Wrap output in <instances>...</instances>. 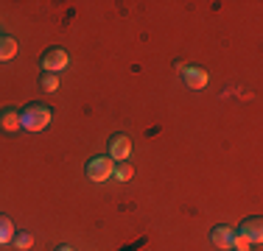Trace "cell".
Instances as JSON below:
<instances>
[{
	"label": "cell",
	"instance_id": "cell-6",
	"mask_svg": "<svg viewBox=\"0 0 263 251\" xmlns=\"http://www.w3.org/2000/svg\"><path fill=\"white\" fill-rule=\"evenodd\" d=\"M235 235H241V237H247L249 243H260L263 240V221L258 215H252V218H243L241 226L235 229Z\"/></svg>",
	"mask_w": 263,
	"mask_h": 251
},
{
	"label": "cell",
	"instance_id": "cell-15",
	"mask_svg": "<svg viewBox=\"0 0 263 251\" xmlns=\"http://www.w3.org/2000/svg\"><path fill=\"white\" fill-rule=\"evenodd\" d=\"M56 251H73L70 246H65V243H62V246H56Z\"/></svg>",
	"mask_w": 263,
	"mask_h": 251
},
{
	"label": "cell",
	"instance_id": "cell-11",
	"mask_svg": "<svg viewBox=\"0 0 263 251\" xmlns=\"http://www.w3.org/2000/svg\"><path fill=\"white\" fill-rule=\"evenodd\" d=\"M40 90L42 92H56L59 90V75L56 73H42L40 75Z\"/></svg>",
	"mask_w": 263,
	"mask_h": 251
},
{
	"label": "cell",
	"instance_id": "cell-13",
	"mask_svg": "<svg viewBox=\"0 0 263 251\" xmlns=\"http://www.w3.org/2000/svg\"><path fill=\"white\" fill-rule=\"evenodd\" d=\"M112 176H115L118 181H129L132 176H135V168H132L129 162H115V171H112Z\"/></svg>",
	"mask_w": 263,
	"mask_h": 251
},
{
	"label": "cell",
	"instance_id": "cell-14",
	"mask_svg": "<svg viewBox=\"0 0 263 251\" xmlns=\"http://www.w3.org/2000/svg\"><path fill=\"white\" fill-rule=\"evenodd\" d=\"M230 251H252V243H249L247 237L235 235V237H233V246H230Z\"/></svg>",
	"mask_w": 263,
	"mask_h": 251
},
{
	"label": "cell",
	"instance_id": "cell-7",
	"mask_svg": "<svg viewBox=\"0 0 263 251\" xmlns=\"http://www.w3.org/2000/svg\"><path fill=\"white\" fill-rule=\"evenodd\" d=\"M233 237H235V229H233V226L218 223V226H213V229H210V246L230 251V246H233Z\"/></svg>",
	"mask_w": 263,
	"mask_h": 251
},
{
	"label": "cell",
	"instance_id": "cell-2",
	"mask_svg": "<svg viewBox=\"0 0 263 251\" xmlns=\"http://www.w3.org/2000/svg\"><path fill=\"white\" fill-rule=\"evenodd\" d=\"M67 65H70V53H67V48H62V45L45 48V53L40 56L42 73H56V75H59Z\"/></svg>",
	"mask_w": 263,
	"mask_h": 251
},
{
	"label": "cell",
	"instance_id": "cell-5",
	"mask_svg": "<svg viewBox=\"0 0 263 251\" xmlns=\"http://www.w3.org/2000/svg\"><path fill=\"white\" fill-rule=\"evenodd\" d=\"M182 81H185V87H191V90H204L208 81H210V75L202 65H185L182 67Z\"/></svg>",
	"mask_w": 263,
	"mask_h": 251
},
{
	"label": "cell",
	"instance_id": "cell-8",
	"mask_svg": "<svg viewBox=\"0 0 263 251\" xmlns=\"http://www.w3.org/2000/svg\"><path fill=\"white\" fill-rule=\"evenodd\" d=\"M0 131L3 134H17L20 131V109H14V106L0 109Z\"/></svg>",
	"mask_w": 263,
	"mask_h": 251
},
{
	"label": "cell",
	"instance_id": "cell-10",
	"mask_svg": "<svg viewBox=\"0 0 263 251\" xmlns=\"http://www.w3.org/2000/svg\"><path fill=\"white\" fill-rule=\"evenodd\" d=\"M14 235H17V229H14V223H11V218L0 215V246H9V243L14 240Z\"/></svg>",
	"mask_w": 263,
	"mask_h": 251
},
{
	"label": "cell",
	"instance_id": "cell-4",
	"mask_svg": "<svg viewBox=\"0 0 263 251\" xmlns=\"http://www.w3.org/2000/svg\"><path fill=\"white\" fill-rule=\"evenodd\" d=\"M129 154H132V137L123 134V131L112 134L109 137V154H106V156H109L112 162H126Z\"/></svg>",
	"mask_w": 263,
	"mask_h": 251
},
{
	"label": "cell",
	"instance_id": "cell-1",
	"mask_svg": "<svg viewBox=\"0 0 263 251\" xmlns=\"http://www.w3.org/2000/svg\"><path fill=\"white\" fill-rule=\"evenodd\" d=\"M53 120V109L45 103H28L20 109V129L26 131H42Z\"/></svg>",
	"mask_w": 263,
	"mask_h": 251
},
{
	"label": "cell",
	"instance_id": "cell-9",
	"mask_svg": "<svg viewBox=\"0 0 263 251\" xmlns=\"http://www.w3.org/2000/svg\"><path fill=\"white\" fill-rule=\"evenodd\" d=\"M17 56V39L14 36H0V61H11Z\"/></svg>",
	"mask_w": 263,
	"mask_h": 251
},
{
	"label": "cell",
	"instance_id": "cell-3",
	"mask_svg": "<svg viewBox=\"0 0 263 251\" xmlns=\"http://www.w3.org/2000/svg\"><path fill=\"white\" fill-rule=\"evenodd\" d=\"M112 171H115V162H112L109 156H92V159L84 165L87 179H90V181H96V184H101V181L109 179Z\"/></svg>",
	"mask_w": 263,
	"mask_h": 251
},
{
	"label": "cell",
	"instance_id": "cell-12",
	"mask_svg": "<svg viewBox=\"0 0 263 251\" xmlns=\"http://www.w3.org/2000/svg\"><path fill=\"white\" fill-rule=\"evenodd\" d=\"M11 243H14L17 251H28L31 246H34V235H31V232H17Z\"/></svg>",
	"mask_w": 263,
	"mask_h": 251
},
{
	"label": "cell",
	"instance_id": "cell-16",
	"mask_svg": "<svg viewBox=\"0 0 263 251\" xmlns=\"http://www.w3.org/2000/svg\"><path fill=\"white\" fill-rule=\"evenodd\" d=\"M0 36H3V28H0Z\"/></svg>",
	"mask_w": 263,
	"mask_h": 251
}]
</instances>
